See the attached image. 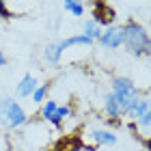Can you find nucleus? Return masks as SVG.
<instances>
[{"label":"nucleus","mask_w":151,"mask_h":151,"mask_svg":"<svg viewBox=\"0 0 151 151\" xmlns=\"http://www.w3.org/2000/svg\"><path fill=\"white\" fill-rule=\"evenodd\" d=\"M0 17H2V19H11V17H13V13L9 11L6 2H2V0H0Z\"/></svg>","instance_id":"17"},{"label":"nucleus","mask_w":151,"mask_h":151,"mask_svg":"<svg viewBox=\"0 0 151 151\" xmlns=\"http://www.w3.org/2000/svg\"><path fill=\"white\" fill-rule=\"evenodd\" d=\"M91 138L95 142V147H114L116 145V134L104 127H93L91 129Z\"/></svg>","instance_id":"6"},{"label":"nucleus","mask_w":151,"mask_h":151,"mask_svg":"<svg viewBox=\"0 0 151 151\" xmlns=\"http://www.w3.org/2000/svg\"><path fill=\"white\" fill-rule=\"evenodd\" d=\"M93 22L101 26V30L108 28V26H114V19H116V13L110 4L106 2H93Z\"/></svg>","instance_id":"4"},{"label":"nucleus","mask_w":151,"mask_h":151,"mask_svg":"<svg viewBox=\"0 0 151 151\" xmlns=\"http://www.w3.org/2000/svg\"><path fill=\"white\" fill-rule=\"evenodd\" d=\"M121 35H123L121 45H125V50L129 54H134V56H149L151 39H149V32L145 30L142 24H138L134 17H129L121 26Z\"/></svg>","instance_id":"1"},{"label":"nucleus","mask_w":151,"mask_h":151,"mask_svg":"<svg viewBox=\"0 0 151 151\" xmlns=\"http://www.w3.org/2000/svg\"><path fill=\"white\" fill-rule=\"evenodd\" d=\"M56 108H58V104L54 99H45L43 104H41V110H39V116H41V121L43 123H47L52 119V114L56 112Z\"/></svg>","instance_id":"14"},{"label":"nucleus","mask_w":151,"mask_h":151,"mask_svg":"<svg viewBox=\"0 0 151 151\" xmlns=\"http://www.w3.org/2000/svg\"><path fill=\"white\" fill-rule=\"evenodd\" d=\"M95 43V41L91 39H86L84 35H73V37H67L63 41H58V45H60V50H69V47H91Z\"/></svg>","instance_id":"9"},{"label":"nucleus","mask_w":151,"mask_h":151,"mask_svg":"<svg viewBox=\"0 0 151 151\" xmlns=\"http://www.w3.org/2000/svg\"><path fill=\"white\" fill-rule=\"evenodd\" d=\"M4 63H6V58H4V54H2V50H0V67H4Z\"/></svg>","instance_id":"18"},{"label":"nucleus","mask_w":151,"mask_h":151,"mask_svg":"<svg viewBox=\"0 0 151 151\" xmlns=\"http://www.w3.org/2000/svg\"><path fill=\"white\" fill-rule=\"evenodd\" d=\"M35 88H37V78L32 73H26V76H22V80L17 82L15 95H17V97H30Z\"/></svg>","instance_id":"7"},{"label":"nucleus","mask_w":151,"mask_h":151,"mask_svg":"<svg viewBox=\"0 0 151 151\" xmlns=\"http://www.w3.org/2000/svg\"><path fill=\"white\" fill-rule=\"evenodd\" d=\"M71 116H73V108H71V106H67V104H65V106H58V108H56V112L52 114V119L47 121V125H52V127H60L67 119H71Z\"/></svg>","instance_id":"10"},{"label":"nucleus","mask_w":151,"mask_h":151,"mask_svg":"<svg viewBox=\"0 0 151 151\" xmlns=\"http://www.w3.org/2000/svg\"><path fill=\"white\" fill-rule=\"evenodd\" d=\"M80 35H84L86 39H91V41H97L99 35H101V26L95 24L93 19H84V26H82V32H80Z\"/></svg>","instance_id":"13"},{"label":"nucleus","mask_w":151,"mask_h":151,"mask_svg":"<svg viewBox=\"0 0 151 151\" xmlns=\"http://www.w3.org/2000/svg\"><path fill=\"white\" fill-rule=\"evenodd\" d=\"M47 95H50V82H45V84H37V88L32 91V104H43L47 99Z\"/></svg>","instance_id":"15"},{"label":"nucleus","mask_w":151,"mask_h":151,"mask_svg":"<svg viewBox=\"0 0 151 151\" xmlns=\"http://www.w3.org/2000/svg\"><path fill=\"white\" fill-rule=\"evenodd\" d=\"M101 108H104V114L108 116V119H121V116H123L121 106H119V101L114 99L112 93L104 95V104H101Z\"/></svg>","instance_id":"8"},{"label":"nucleus","mask_w":151,"mask_h":151,"mask_svg":"<svg viewBox=\"0 0 151 151\" xmlns=\"http://www.w3.org/2000/svg\"><path fill=\"white\" fill-rule=\"evenodd\" d=\"M63 9L69 13V15H73V17L84 15V4L78 2V0H67V2H63Z\"/></svg>","instance_id":"16"},{"label":"nucleus","mask_w":151,"mask_h":151,"mask_svg":"<svg viewBox=\"0 0 151 151\" xmlns=\"http://www.w3.org/2000/svg\"><path fill=\"white\" fill-rule=\"evenodd\" d=\"M99 45L104 47V50H119L121 43H123V35H121V26H108V28L101 30L99 35Z\"/></svg>","instance_id":"5"},{"label":"nucleus","mask_w":151,"mask_h":151,"mask_svg":"<svg viewBox=\"0 0 151 151\" xmlns=\"http://www.w3.org/2000/svg\"><path fill=\"white\" fill-rule=\"evenodd\" d=\"M63 50H60V45H58V41L56 43H47L45 45V50H43V58L47 60V63H52V65H58L60 63V58H63Z\"/></svg>","instance_id":"12"},{"label":"nucleus","mask_w":151,"mask_h":151,"mask_svg":"<svg viewBox=\"0 0 151 151\" xmlns=\"http://www.w3.org/2000/svg\"><path fill=\"white\" fill-rule=\"evenodd\" d=\"M28 123V114L22 104L11 97L0 99V127L4 129H19Z\"/></svg>","instance_id":"3"},{"label":"nucleus","mask_w":151,"mask_h":151,"mask_svg":"<svg viewBox=\"0 0 151 151\" xmlns=\"http://www.w3.org/2000/svg\"><path fill=\"white\" fill-rule=\"evenodd\" d=\"M110 93L114 95V99L119 101L123 116L132 110V108L136 106V101L140 99V88L136 86V82L132 78H125V76H116V78L112 80Z\"/></svg>","instance_id":"2"},{"label":"nucleus","mask_w":151,"mask_h":151,"mask_svg":"<svg viewBox=\"0 0 151 151\" xmlns=\"http://www.w3.org/2000/svg\"><path fill=\"white\" fill-rule=\"evenodd\" d=\"M147 112H151V106H149V97L145 95V97H140L138 101H136V106H134L125 116H129V119H132V123H134V121H138L140 116L147 114Z\"/></svg>","instance_id":"11"}]
</instances>
